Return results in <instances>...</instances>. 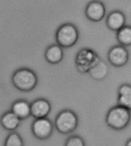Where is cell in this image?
<instances>
[{"instance_id":"2","label":"cell","mask_w":131,"mask_h":146,"mask_svg":"<svg viewBox=\"0 0 131 146\" xmlns=\"http://www.w3.org/2000/svg\"><path fill=\"white\" fill-rule=\"evenodd\" d=\"M130 121V110L120 106L110 108L106 115V123L114 130L124 129Z\"/></svg>"},{"instance_id":"3","label":"cell","mask_w":131,"mask_h":146,"mask_svg":"<svg viewBox=\"0 0 131 146\" xmlns=\"http://www.w3.org/2000/svg\"><path fill=\"white\" fill-rule=\"evenodd\" d=\"M79 38L78 29L72 23H64L57 29L55 40L57 44L62 48L74 46Z\"/></svg>"},{"instance_id":"5","label":"cell","mask_w":131,"mask_h":146,"mask_svg":"<svg viewBox=\"0 0 131 146\" xmlns=\"http://www.w3.org/2000/svg\"><path fill=\"white\" fill-rule=\"evenodd\" d=\"M55 125L60 133L70 134L76 129L78 125V115L72 110H64L57 115Z\"/></svg>"},{"instance_id":"11","label":"cell","mask_w":131,"mask_h":146,"mask_svg":"<svg viewBox=\"0 0 131 146\" xmlns=\"http://www.w3.org/2000/svg\"><path fill=\"white\" fill-rule=\"evenodd\" d=\"M45 58L51 64H57L64 59V50L58 44H51L45 51Z\"/></svg>"},{"instance_id":"7","label":"cell","mask_w":131,"mask_h":146,"mask_svg":"<svg viewBox=\"0 0 131 146\" xmlns=\"http://www.w3.org/2000/svg\"><path fill=\"white\" fill-rule=\"evenodd\" d=\"M107 59L114 67H122L128 62L129 53L125 47L121 45L114 46L108 51Z\"/></svg>"},{"instance_id":"16","label":"cell","mask_w":131,"mask_h":146,"mask_svg":"<svg viewBox=\"0 0 131 146\" xmlns=\"http://www.w3.org/2000/svg\"><path fill=\"white\" fill-rule=\"evenodd\" d=\"M117 40L123 47H127L131 44V28L125 25L117 31Z\"/></svg>"},{"instance_id":"19","label":"cell","mask_w":131,"mask_h":146,"mask_svg":"<svg viewBox=\"0 0 131 146\" xmlns=\"http://www.w3.org/2000/svg\"><path fill=\"white\" fill-rule=\"evenodd\" d=\"M126 146H131V139H129L128 141H126Z\"/></svg>"},{"instance_id":"6","label":"cell","mask_w":131,"mask_h":146,"mask_svg":"<svg viewBox=\"0 0 131 146\" xmlns=\"http://www.w3.org/2000/svg\"><path fill=\"white\" fill-rule=\"evenodd\" d=\"M31 132L35 138L40 140H45L51 135L53 125L48 118L36 119L31 124Z\"/></svg>"},{"instance_id":"17","label":"cell","mask_w":131,"mask_h":146,"mask_svg":"<svg viewBox=\"0 0 131 146\" xmlns=\"http://www.w3.org/2000/svg\"><path fill=\"white\" fill-rule=\"evenodd\" d=\"M4 146H24L23 140L17 132H12L7 136Z\"/></svg>"},{"instance_id":"14","label":"cell","mask_w":131,"mask_h":146,"mask_svg":"<svg viewBox=\"0 0 131 146\" xmlns=\"http://www.w3.org/2000/svg\"><path fill=\"white\" fill-rule=\"evenodd\" d=\"M109 73V68L107 64L100 59L92 68L88 71L90 77L97 81H102L107 77Z\"/></svg>"},{"instance_id":"12","label":"cell","mask_w":131,"mask_h":146,"mask_svg":"<svg viewBox=\"0 0 131 146\" xmlns=\"http://www.w3.org/2000/svg\"><path fill=\"white\" fill-rule=\"evenodd\" d=\"M11 111L20 120L26 119L31 115L30 103L25 100H19L12 103Z\"/></svg>"},{"instance_id":"15","label":"cell","mask_w":131,"mask_h":146,"mask_svg":"<svg viewBox=\"0 0 131 146\" xmlns=\"http://www.w3.org/2000/svg\"><path fill=\"white\" fill-rule=\"evenodd\" d=\"M118 106L127 108H131V86L128 84H124L118 88V96H117Z\"/></svg>"},{"instance_id":"9","label":"cell","mask_w":131,"mask_h":146,"mask_svg":"<svg viewBox=\"0 0 131 146\" xmlns=\"http://www.w3.org/2000/svg\"><path fill=\"white\" fill-rule=\"evenodd\" d=\"M31 115L35 119L46 118L51 111V104L45 98H38L30 103Z\"/></svg>"},{"instance_id":"13","label":"cell","mask_w":131,"mask_h":146,"mask_svg":"<svg viewBox=\"0 0 131 146\" xmlns=\"http://www.w3.org/2000/svg\"><path fill=\"white\" fill-rule=\"evenodd\" d=\"M21 120L12 113V111H7L3 113L0 118V124L3 129L7 131L13 132L20 125Z\"/></svg>"},{"instance_id":"8","label":"cell","mask_w":131,"mask_h":146,"mask_svg":"<svg viewBox=\"0 0 131 146\" xmlns=\"http://www.w3.org/2000/svg\"><path fill=\"white\" fill-rule=\"evenodd\" d=\"M105 15L106 7L104 4L99 0H93L86 6L85 15L91 22H100L104 18Z\"/></svg>"},{"instance_id":"4","label":"cell","mask_w":131,"mask_h":146,"mask_svg":"<svg viewBox=\"0 0 131 146\" xmlns=\"http://www.w3.org/2000/svg\"><path fill=\"white\" fill-rule=\"evenodd\" d=\"M100 60L97 52L89 48H81L75 56V66L81 74H88L90 70Z\"/></svg>"},{"instance_id":"18","label":"cell","mask_w":131,"mask_h":146,"mask_svg":"<svg viewBox=\"0 0 131 146\" xmlns=\"http://www.w3.org/2000/svg\"><path fill=\"white\" fill-rule=\"evenodd\" d=\"M64 146H85V142L81 137L74 135L67 139Z\"/></svg>"},{"instance_id":"1","label":"cell","mask_w":131,"mask_h":146,"mask_svg":"<svg viewBox=\"0 0 131 146\" xmlns=\"http://www.w3.org/2000/svg\"><path fill=\"white\" fill-rule=\"evenodd\" d=\"M38 76L32 70L22 67L16 70L12 76L13 86L21 92H30L35 88L38 84Z\"/></svg>"},{"instance_id":"10","label":"cell","mask_w":131,"mask_h":146,"mask_svg":"<svg viewBox=\"0 0 131 146\" xmlns=\"http://www.w3.org/2000/svg\"><path fill=\"white\" fill-rule=\"evenodd\" d=\"M106 24L108 29L114 31H119L126 25L125 15L119 10L113 11L108 15L106 19Z\"/></svg>"}]
</instances>
